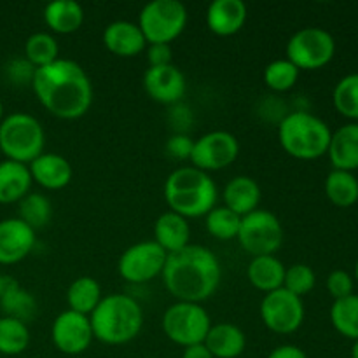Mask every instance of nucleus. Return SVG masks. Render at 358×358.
<instances>
[{"label": "nucleus", "instance_id": "obj_25", "mask_svg": "<svg viewBox=\"0 0 358 358\" xmlns=\"http://www.w3.org/2000/svg\"><path fill=\"white\" fill-rule=\"evenodd\" d=\"M31 175L28 164L16 161H0V205L20 203L30 192Z\"/></svg>", "mask_w": 358, "mask_h": 358}, {"label": "nucleus", "instance_id": "obj_9", "mask_svg": "<svg viewBox=\"0 0 358 358\" xmlns=\"http://www.w3.org/2000/svg\"><path fill=\"white\" fill-rule=\"evenodd\" d=\"M336 55V41L332 34L318 27L297 30L289 38L285 58L299 70H320L332 62Z\"/></svg>", "mask_w": 358, "mask_h": 358}, {"label": "nucleus", "instance_id": "obj_39", "mask_svg": "<svg viewBox=\"0 0 358 358\" xmlns=\"http://www.w3.org/2000/svg\"><path fill=\"white\" fill-rule=\"evenodd\" d=\"M192 145H194V140L191 136L184 135V133H177V135L170 136L166 142V152L170 154L173 159L184 161L191 157Z\"/></svg>", "mask_w": 358, "mask_h": 358}, {"label": "nucleus", "instance_id": "obj_21", "mask_svg": "<svg viewBox=\"0 0 358 358\" xmlns=\"http://www.w3.org/2000/svg\"><path fill=\"white\" fill-rule=\"evenodd\" d=\"M329 161L334 170H358V122H348L332 131L327 149Z\"/></svg>", "mask_w": 358, "mask_h": 358}, {"label": "nucleus", "instance_id": "obj_47", "mask_svg": "<svg viewBox=\"0 0 358 358\" xmlns=\"http://www.w3.org/2000/svg\"><path fill=\"white\" fill-rule=\"evenodd\" d=\"M2 278L3 276H2V273H0V287H2Z\"/></svg>", "mask_w": 358, "mask_h": 358}, {"label": "nucleus", "instance_id": "obj_10", "mask_svg": "<svg viewBox=\"0 0 358 358\" xmlns=\"http://www.w3.org/2000/svg\"><path fill=\"white\" fill-rule=\"evenodd\" d=\"M236 240L252 257L275 255L283 243V226L275 213L259 208L241 217Z\"/></svg>", "mask_w": 358, "mask_h": 358}, {"label": "nucleus", "instance_id": "obj_20", "mask_svg": "<svg viewBox=\"0 0 358 358\" xmlns=\"http://www.w3.org/2000/svg\"><path fill=\"white\" fill-rule=\"evenodd\" d=\"M0 310H2L3 317L16 318L28 325V322L37 317L38 304L34 294L23 289L10 276H3L2 287H0Z\"/></svg>", "mask_w": 358, "mask_h": 358}, {"label": "nucleus", "instance_id": "obj_34", "mask_svg": "<svg viewBox=\"0 0 358 358\" xmlns=\"http://www.w3.org/2000/svg\"><path fill=\"white\" fill-rule=\"evenodd\" d=\"M334 108L352 122H358V73H348L338 80L332 91Z\"/></svg>", "mask_w": 358, "mask_h": 358}, {"label": "nucleus", "instance_id": "obj_43", "mask_svg": "<svg viewBox=\"0 0 358 358\" xmlns=\"http://www.w3.org/2000/svg\"><path fill=\"white\" fill-rule=\"evenodd\" d=\"M182 358H213L212 353L208 352L205 345H194L184 348V353H182Z\"/></svg>", "mask_w": 358, "mask_h": 358}, {"label": "nucleus", "instance_id": "obj_41", "mask_svg": "<svg viewBox=\"0 0 358 358\" xmlns=\"http://www.w3.org/2000/svg\"><path fill=\"white\" fill-rule=\"evenodd\" d=\"M145 55L149 66L170 65L171 58H173L170 44H147Z\"/></svg>", "mask_w": 358, "mask_h": 358}, {"label": "nucleus", "instance_id": "obj_30", "mask_svg": "<svg viewBox=\"0 0 358 358\" xmlns=\"http://www.w3.org/2000/svg\"><path fill=\"white\" fill-rule=\"evenodd\" d=\"M59 58L58 41L48 31H35L24 42V59L35 69L51 65Z\"/></svg>", "mask_w": 358, "mask_h": 358}, {"label": "nucleus", "instance_id": "obj_37", "mask_svg": "<svg viewBox=\"0 0 358 358\" xmlns=\"http://www.w3.org/2000/svg\"><path fill=\"white\" fill-rule=\"evenodd\" d=\"M317 285V275L311 269V266L303 264V262H297L292 264L290 268L285 269V278H283V289L289 290L294 296L301 297L311 292Z\"/></svg>", "mask_w": 358, "mask_h": 358}, {"label": "nucleus", "instance_id": "obj_6", "mask_svg": "<svg viewBox=\"0 0 358 358\" xmlns=\"http://www.w3.org/2000/svg\"><path fill=\"white\" fill-rule=\"evenodd\" d=\"M44 128L35 115L13 112L0 122V152L6 159L30 164L44 152Z\"/></svg>", "mask_w": 358, "mask_h": 358}, {"label": "nucleus", "instance_id": "obj_36", "mask_svg": "<svg viewBox=\"0 0 358 358\" xmlns=\"http://www.w3.org/2000/svg\"><path fill=\"white\" fill-rule=\"evenodd\" d=\"M301 70L287 58L273 59L264 69V84L275 93H285L297 84Z\"/></svg>", "mask_w": 358, "mask_h": 358}, {"label": "nucleus", "instance_id": "obj_49", "mask_svg": "<svg viewBox=\"0 0 358 358\" xmlns=\"http://www.w3.org/2000/svg\"><path fill=\"white\" fill-rule=\"evenodd\" d=\"M357 42H358V35H357Z\"/></svg>", "mask_w": 358, "mask_h": 358}, {"label": "nucleus", "instance_id": "obj_15", "mask_svg": "<svg viewBox=\"0 0 358 358\" xmlns=\"http://www.w3.org/2000/svg\"><path fill=\"white\" fill-rule=\"evenodd\" d=\"M142 83L147 96L163 105L178 103L187 90L185 76L173 63L164 66H149L143 73Z\"/></svg>", "mask_w": 358, "mask_h": 358}, {"label": "nucleus", "instance_id": "obj_38", "mask_svg": "<svg viewBox=\"0 0 358 358\" xmlns=\"http://www.w3.org/2000/svg\"><path fill=\"white\" fill-rule=\"evenodd\" d=\"M325 285H327L329 294L334 297V301H338L352 296L355 283H353V276L348 271H345V269H336V271H332L327 276Z\"/></svg>", "mask_w": 358, "mask_h": 358}, {"label": "nucleus", "instance_id": "obj_40", "mask_svg": "<svg viewBox=\"0 0 358 358\" xmlns=\"http://www.w3.org/2000/svg\"><path fill=\"white\" fill-rule=\"evenodd\" d=\"M34 73H35V66H31L24 58L13 59V62L9 63V66H7V76H9V79L16 84H23V83L31 84Z\"/></svg>", "mask_w": 358, "mask_h": 358}, {"label": "nucleus", "instance_id": "obj_7", "mask_svg": "<svg viewBox=\"0 0 358 358\" xmlns=\"http://www.w3.org/2000/svg\"><path fill=\"white\" fill-rule=\"evenodd\" d=\"M136 24L147 44H170L187 27V9L178 0H152L142 7Z\"/></svg>", "mask_w": 358, "mask_h": 358}, {"label": "nucleus", "instance_id": "obj_35", "mask_svg": "<svg viewBox=\"0 0 358 358\" xmlns=\"http://www.w3.org/2000/svg\"><path fill=\"white\" fill-rule=\"evenodd\" d=\"M241 217L236 215L234 212H231L226 206H219L210 210L205 217V226L206 231L212 234L213 238L220 241H231L238 236V231H240Z\"/></svg>", "mask_w": 358, "mask_h": 358}, {"label": "nucleus", "instance_id": "obj_1", "mask_svg": "<svg viewBox=\"0 0 358 358\" xmlns=\"http://www.w3.org/2000/svg\"><path fill=\"white\" fill-rule=\"evenodd\" d=\"M30 86L38 103L63 121L80 119L93 103L90 76L73 59L58 58L51 65L35 69Z\"/></svg>", "mask_w": 358, "mask_h": 358}, {"label": "nucleus", "instance_id": "obj_13", "mask_svg": "<svg viewBox=\"0 0 358 358\" xmlns=\"http://www.w3.org/2000/svg\"><path fill=\"white\" fill-rule=\"evenodd\" d=\"M238 156H240V143L236 136L224 129H215L194 140L189 161L194 168L210 173L231 166Z\"/></svg>", "mask_w": 358, "mask_h": 358}, {"label": "nucleus", "instance_id": "obj_11", "mask_svg": "<svg viewBox=\"0 0 358 358\" xmlns=\"http://www.w3.org/2000/svg\"><path fill=\"white\" fill-rule=\"evenodd\" d=\"M166 257V252L154 240L138 241L122 252L117 262V271L128 283L142 285L161 276Z\"/></svg>", "mask_w": 358, "mask_h": 358}, {"label": "nucleus", "instance_id": "obj_23", "mask_svg": "<svg viewBox=\"0 0 358 358\" xmlns=\"http://www.w3.org/2000/svg\"><path fill=\"white\" fill-rule=\"evenodd\" d=\"M154 241L166 254H175L191 245V226L189 220L175 212H164L154 224Z\"/></svg>", "mask_w": 358, "mask_h": 358}, {"label": "nucleus", "instance_id": "obj_5", "mask_svg": "<svg viewBox=\"0 0 358 358\" xmlns=\"http://www.w3.org/2000/svg\"><path fill=\"white\" fill-rule=\"evenodd\" d=\"M332 131L327 122L306 110H294L278 122V140L290 157L315 161L327 156Z\"/></svg>", "mask_w": 358, "mask_h": 358}, {"label": "nucleus", "instance_id": "obj_26", "mask_svg": "<svg viewBox=\"0 0 358 358\" xmlns=\"http://www.w3.org/2000/svg\"><path fill=\"white\" fill-rule=\"evenodd\" d=\"M285 269L283 262L276 255H259L252 257L247 268V278L254 289L269 294L283 287Z\"/></svg>", "mask_w": 358, "mask_h": 358}, {"label": "nucleus", "instance_id": "obj_27", "mask_svg": "<svg viewBox=\"0 0 358 358\" xmlns=\"http://www.w3.org/2000/svg\"><path fill=\"white\" fill-rule=\"evenodd\" d=\"M44 23L52 34L69 35L84 23V9L76 0H55L44 9Z\"/></svg>", "mask_w": 358, "mask_h": 358}, {"label": "nucleus", "instance_id": "obj_22", "mask_svg": "<svg viewBox=\"0 0 358 358\" xmlns=\"http://www.w3.org/2000/svg\"><path fill=\"white\" fill-rule=\"evenodd\" d=\"M222 198L226 208H229L236 215L245 217L259 210L262 191L255 178L247 177V175H238V177L231 178L227 182L226 187H224Z\"/></svg>", "mask_w": 358, "mask_h": 358}, {"label": "nucleus", "instance_id": "obj_19", "mask_svg": "<svg viewBox=\"0 0 358 358\" xmlns=\"http://www.w3.org/2000/svg\"><path fill=\"white\" fill-rule=\"evenodd\" d=\"M248 9L243 0H213L206 9V27L219 37L236 35L245 27Z\"/></svg>", "mask_w": 358, "mask_h": 358}, {"label": "nucleus", "instance_id": "obj_2", "mask_svg": "<svg viewBox=\"0 0 358 358\" xmlns=\"http://www.w3.org/2000/svg\"><path fill=\"white\" fill-rule=\"evenodd\" d=\"M161 278L177 301L201 304L219 289L222 268L210 248L187 245L175 254H168Z\"/></svg>", "mask_w": 358, "mask_h": 358}, {"label": "nucleus", "instance_id": "obj_45", "mask_svg": "<svg viewBox=\"0 0 358 358\" xmlns=\"http://www.w3.org/2000/svg\"><path fill=\"white\" fill-rule=\"evenodd\" d=\"M2 119H3V103L2 100H0V122H2Z\"/></svg>", "mask_w": 358, "mask_h": 358}, {"label": "nucleus", "instance_id": "obj_17", "mask_svg": "<svg viewBox=\"0 0 358 358\" xmlns=\"http://www.w3.org/2000/svg\"><path fill=\"white\" fill-rule=\"evenodd\" d=\"M103 45L108 52L121 58H133L147 49V41L136 23L126 20L112 21L101 35Z\"/></svg>", "mask_w": 358, "mask_h": 358}, {"label": "nucleus", "instance_id": "obj_8", "mask_svg": "<svg viewBox=\"0 0 358 358\" xmlns=\"http://www.w3.org/2000/svg\"><path fill=\"white\" fill-rule=\"evenodd\" d=\"M161 327L171 343L187 348L205 343L212 320L201 304L177 301L164 311Z\"/></svg>", "mask_w": 358, "mask_h": 358}, {"label": "nucleus", "instance_id": "obj_18", "mask_svg": "<svg viewBox=\"0 0 358 358\" xmlns=\"http://www.w3.org/2000/svg\"><path fill=\"white\" fill-rule=\"evenodd\" d=\"M28 170H30L31 180L48 191L65 189L73 175L70 161L56 152H42L28 164Z\"/></svg>", "mask_w": 358, "mask_h": 358}, {"label": "nucleus", "instance_id": "obj_3", "mask_svg": "<svg viewBox=\"0 0 358 358\" xmlns=\"http://www.w3.org/2000/svg\"><path fill=\"white\" fill-rule=\"evenodd\" d=\"M217 196L219 191L210 173L194 166L177 168L164 182V201L170 212L187 220L206 217L217 206Z\"/></svg>", "mask_w": 358, "mask_h": 358}, {"label": "nucleus", "instance_id": "obj_48", "mask_svg": "<svg viewBox=\"0 0 358 358\" xmlns=\"http://www.w3.org/2000/svg\"><path fill=\"white\" fill-rule=\"evenodd\" d=\"M145 358H157V357H145Z\"/></svg>", "mask_w": 358, "mask_h": 358}, {"label": "nucleus", "instance_id": "obj_4", "mask_svg": "<svg viewBox=\"0 0 358 358\" xmlns=\"http://www.w3.org/2000/svg\"><path fill=\"white\" fill-rule=\"evenodd\" d=\"M96 341L108 346L128 345L143 327V311L136 299L126 294H108L90 315Z\"/></svg>", "mask_w": 358, "mask_h": 358}, {"label": "nucleus", "instance_id": "obj_24", "mask_svg": "<svg viewBox=\"0 0 358 358\" xmlns=\"http://www.w3.org/2000/svg\"><path fill=\"white\" fill-rule=\"evenodd\" d=\"M203 345L213 358H238L247 348V336L238 325L220 322L210 327Z\"/></svg>", "mask_w": 358, "mask_h": 358}, {"label": "nucleus", "instance_id": "obj_14", "mask_svg": "<svg viewBox=\"0 0 358 358\" xmlns=\"http://www.w3.org/2000/svg\"><path fill=\"white\" fill-rule=\"evenodd\" d=\"M93 329L90 317L65 310L55 318L51 325V341L59 353L80 355L93 343Z\"/></svg>", "mask_w": 358, "mask_h": 358}, {"label": "nucleus", "instance_id": "obj_29", "mask_svg": "<svg viewBox=\"0 0 358 358\" xmlns=\"http://www.w3.org/2000/svg\"><path fill=\"white\" fill-rule=\"evenodd\" d=\"M325 196L338 208H350L358 201V178L352 171L332 170L325 178Z\"/></svg>", "mask_w": 358, "mask_h": 358}, {"label": "nucleus", "instance_id": "obj_31", "mask_svg": "<svg viewBox=\"0 0 358 358\" xmlns=\"http://www.w3.org/2000/svg\"><path fill=\"white\" fill-rule=\"evenodd\" d=\"M30 345V329L24 322L0 317V353L7 357L21 355Z\"/></svg>", "mask_w": 358, "mask_h": 358}, {"label": "nucleus", "instance_id": "obj_42", "mask_svg": "<svg viewBox=\"0 0 358 358\" xmlns=\"http://www.w3.org/2000/svg\"><path fill=\"white\" fill-rule=\"evenodd\" d=\"M268 358H308V355L304 350L299 348V346L282 345L276 346V348L269 353Z\"/></svg>", "mask_w": 358, "mask_h": 358}, {"label": "nucleus", "instance_id": "obj_28", "mask_svg": "<svg viewBox=\"0 0 358 358\" xmlns=\"http://www.w3.org/2000/svg\"><path fill=\"white\" fill-rule=\"evenodd\" d=\"M101 299H103L101 287L93 276H79V278L70 283L69 290H66L69 310L86 315V317L93 313L94 308L100 304Z\"/></svg>", "mask_w": 358, "mask_h": 358}, {"label": "nucleus", "instance_id": "obj_32", "mask_svg": "<svg viewBox=\"0 0 358 358\" xmlns=\"http://www.w3.org/2000/svg\"><path fill=\"white\" fill-rule=\"evenodd\" d=\"M332 327L346 339L358 341V296L345 297L334 301L331 308Z\"/></svg>", "mask_w": 358, "mask_h": 358}, {"label": "nucleus", "instance_id": "obj_46", "mask_svg": "<svg viewBox=\"0 0 358 358\" xmlns=\"http://www.w3.org/2000/svg\"><path fill=\"white\" fill-rule=\"evenodd\" d=\"M355 280H357V283H358V261H357V264H355Z\"/></svg>", "mask_w": 358, "mask_h": 358}, {"label": "nucleus", "instance_id": "obj_16", "mask_svg": "<svg viewBox=\"0 0 358 358\" xmlns=\"http://www.w3.org/2000/svg\"><path fill=\"white\" fill-rule=\"evenodd\" d=\"M35 241V231L17 217L0 220V266H13L27 259Z\"/></svg>", "mask_w": 358, "mask_h": 358}, {"label": "nucleus", "instance_id": "obj_12", "mask_svg": "<svg viewBox=\"0 0 358 358\" xmlns=\"http://www.w3.org/2000/svg\"><path fill=\"white\" fill-rule=\"evenodd\" d=\"M306 310L301 297L282 289L264 294L261 301L262 324L280 336L294 334L303 325Z\"/></svg>", "mask_w": 358, "mask_h": 358}, {"label": "nucleus", "instance_id": "obj_33", "mask_svg": "<svg viewBox=\"0 0 358 358\" xmlns=\"http://www.w3.org/2000/svg\"><path fill=\"white\" fill-rule=\"evenodd\" d=\"M17 212L20 217L17 219L23 220L27 226L37 231L42 229L45 224H49L52 217V205L49 201L48 196L41 194V192H28L20 203H17Z\"/></svg>", "mask_w": 358, "mask_h": 358}, {"label": "nucleus", "instance_id": "obj_44", "mask_svg": "<svg viewBox=\"0 0 358 358\" xmlns=\"http://www.w3.org/2000/svg\"><path fill=\"white\" fill-rule=\"evenodd\" d=\"M352 358H358V341H353V346H352Z\"/></svg>", "mask_w": 358, "mask_h": 358}]
</instances>
